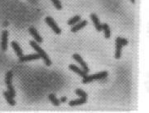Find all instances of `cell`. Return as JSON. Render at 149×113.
I'll return each mask as SVG.
<instances>
[{
  "mask_svg": "<svg viewBox=\"0 0 149 113\" xmlns=\"http://www.w3.org/2000/svg\"><path fill=\"white\" fill-rule=\"evenodd\" d=\"M45 21L49 25L50 28L52 29V30L54 31L55 33H56V34H60L61 33V29H59V26L57 25V24L55 23V21L51 17H50V16L46 17Z\"/></svg>",
  "mask_w": 149,
  "mask_h": 113,
  "instance_id": "277c9868",
  "label": "cell"
},
{
  "mask_svg": "<svg viewBox=\"0 0 149 113\" xmlns=\"http://www.w3.org/2000/svg\"><path fill=\"white\" fill-rule=\"evenodd\" d=\"M87 99L86 98H80L78 99L72 100L69 102V106L71 107H74V106H78V105H81V104L86 103Z\"/></svg>",
  "mask_w": 149,
  "mask_h": 113,
  "instance_id": "4fadbf2b",
  "label": "cell"
},
{
  "mask_svg": "<svg viewBox=\"0 0 149 113\" xmlns=\"http://www.w3.org/2000/svg\"><path fill=\"white\" fill-rule=\"evenodd\" d=\"M68 68H69L70 70H72V72H76V73L78 74V75H80L81 77H86V75L87 74V73H86V72H84L82 69L79 68L78 67H77L76 65H74V64H70V65L68 66Z\"/></svg>",
  "mask_w": 149,
  "mask_h": 113,
  "instance_id": "8fae6325",
  "label": "cell"
},
{
  "mask_svg": "<svg viewBox=\"0 0 149 113\" xmlns=\"http://www.w3.org/2000/svg\"><path fill=\"white\" fill-rule=\"evenodd\" d=\"M29 44H30V46H31L34 50H36V52L40 56V58L43 59V61H44L46 65L48 66V67L51 66V60L50 59L49 56L47 55V54L39 46V45L38 44V42H36L35 41H30L29 42Z\"/></svg>",
  "mask_w": 149,
  "mask_h": 113,
  "instance_id": "6da1fadb",
  "label": "cell"
},
{
  "mask_svg": "<svg viewBox=\"0 0 149 113\" xmlns=\"http://www.w3.org/2000/svg\"><path fill=\"white\" fill-rule=\"evenodd\" d=\"M11 45H12V48H13L15 53L16 54V55H17L18 57L22 56L23 51L22 50H21V48L20 47V46L18 45V43H17V42H12Z\"/></svg>",
  "mask_w": 149,
  "mask_h": 113,
  "instance_id": "7c38bea8",
  "label": "cell"
},
{
  "mask_svg": "<svg viewBox=\"0 0 149 113\" xmlns=\"http://www.w3.org/2000/svg\"><path fill=\"white\" fill-rule=\"evenodd\" d=\"M29 33H30V35H32V37L34 38V40L38 43H41L42 42V37L39 35L38 32L37 31L36 29H34L33 27H29Z\"/></svg>",
  "mask_w": 149,
  "mask_h": 113,
  "instance_id": "52a82bcc",
  "label": "cell"
},
{
  "mask_svg": "<svg viewBox=\"0 0 149 113\" xmlns=\"http://www.w3.org/2000/svg\"><path fill=\"white\" fill-rule=\"evenodd\" d=\"M5 82H6L8 89V92L9 93L11 96H12L14 98L16 96V91L14 90L13 86H12V71H9V72H7L6 78H5Z\"/></svg>",
  "mask_w": 149,
  "mask_h": 113,
  "instance_id": "3957f363",
  "label": "cell"
},
{
  "mask_svg": "<svg viewBox=\"0 0 149 113\" xmlns=\"http://www.w3.org/2000/svg\"><path fill=\"white\" fill-rule=\"evenodd\" d=\"M72 58L75 59L77 63H80V65H81V68H82V70H83L84 72H86V73L89 72V68H88V66H87V64H86V62L82 59V58H81V56L80 54H74L72 55Z\"/></svg>",
  "mask_w": 149,
  "mask_h": 113,
  "instance_id": "5b68a950",
  "label": "cell"
},
{
  "mask_svg": "<svg viewBox=\"0 0 149 113\" xmlns=\"http://www.w3.org/2000/svg\"><path fill=\"white\" fill-rule=\"evenodd\" d=\"M116 42H119L121 45L123 46H126L128 44V41H127L126 39H125V38H122L121 37H117V39H116Z\"/></svg>",
  "mask_w": 149,
  "mask_h": 113,
  "instance_id": "44dd1931",
  "label": "cell"
},
{
  "mask_svg": "<svg viewBox=\"0 0 149 113\" xmlns=\"http://www.w3.org/2000/svg\"><path fill=\"white\" fill-rule=\"evenodd\" d=\"M102 29L104 31V35L106 38H109L111 35V31H110V27L109 26L108 24H103L102 25Z\"/></svg>",
  "mask_w": 149,
  "mask_h": 113,
  "instance_id": "2e32d148",
  "label": "cell"
},
{
  "mask_svg": "<svg viewBox=\"0 0 149 113\" xmlns=\"http://www.w3.org/2000/svg\"><path fill=\"white\" fill-rule=\"evenodd\" d=\"M81 20V16H73L72 19H70L68 21V25H74L75 24H77V22H79Z\"/></svg>",
  "mask_w": 149,
  "mask_h": 113,
  "instance_id": "ac0fdd59",
  "label": "cell"
},
{
  "mask_svg": "<svg viewBox=\"0 0 149 113\" xmlns=\"http://www.w3.org/2000/svg\"><path fill=\"white\" fill-rule=\"evenodd\" d=\"M66 100H67V98H66V97H62L59 101H60L61 103H65V102H66Z\"/></svg>",
  "mask_w": 149,
  "mask_h": 113,
  "instance_id": "7402d4cb",
  "label": "cell"
},
{
  "mask_svg": "<svg viewBox=\"0 0 149 113\" xmlns=\"http://www.w3.org/2000/svg\"><path fill=\"white\" fill-rule=\"evenodd\" d=\"M132 3H135V0H131Z\"/></svg>",
  "mask_w": 149,
  "mask_h": 113,
  "instance_id": "603a6c76",
  "label": "cell"
},
{
  "mask_svg": "<svg viewBox=\"0 0 149 113\" xmlns=\"http://www.w3.org/2000/svg\"><path fill=\"white\" fill-rule=\"evenodd\" d=\"M51 1L53 3L56 9H58V10L62 9V4H61V3H60V1H59V0H51Z\"/></svg>",
  "mask_w": 149,
  "mask_h": 113,
  "instance_id": "ffe728a7",
  "label": "cell"
},
{
  "mask_svg": "<svg viewBox=\"0 0 149 113\" xmlns=\"http://www.w3.org/2000/svg\"><path fill=\"white\" fill-rule=\"evenodd\" d=\"M108 77V72L104 71V72H98V73H95L93 75H90L88 76L87 74L86 75V77H82V83L86 84V83H89V82H93L95 80H101V79H104L105 77Z\"/></svg>",
  "mask_w": 149,
  "mask_h": 113,
  "instance_id": "7a4b0ae2",
  "label": "cell"
},
{
  "mask_svg": "<svg viewBox=\"0 0 149 113\" xmlns=\"http://www.w3.org/2000/svg\"><path fill=\"white\" fill-rule=\"evenodd\" d=\"M87 25V21L86 20H82V21H80V22H77V24H75L73 25V27L71 29V31L72 33H76V32L81 30L82 28H84Z\"/></svg>",
  "mask_w": 149,
  "mask_h": 113,
  "instance_id": "30bf717a",
  "label": "cell"
},
{
  "mask_svg": "<svg viewBox=\"0 0 149 113\" xmlns=\"http://www.w3.org/2000/svg\"><path fill=\"white\" fill-rule=\"evenodd\" d=\"M48 99H49L50 102H51V103L53 104L54 106H59L60 104V101L58 99H56V97L53 94H51L48 96Z\"/></svg>",
  "mask_w": 149,
  "mask_h": 113,
  "instance_id": "e0dca14e",
  "label": "cell"
},
{
  "mask_svg": "<svg viewBox=\"0 0 149 113\" xmlns=\"http://www.w3.org/2000/svg\"><path fill=\"white\" fill-rule=\"evenodd\" d=\"M90 19L92 20L93 23H94V25H95L96 30H97L98 32L102 31V25L100 24V21H99V18H98V16H97V15L95 13L90 14Z\"/></svg>",
  "mask_w": 149,
  "mask_h": 113,
  "instance_id": "9c48e42d",
  "label": "cell"
},
{
  "mask_svg": "<svg viewBox=\"0 0 149 113\" xmlns=\"http://www.w3.org/2000/svg\"><path fill=\"white\" fill-rule=\"evenodd\" d=\"M75 94L78 95L81 98H86L87 99V94L84 91H82L81 89H77L75 91Z\"/></svg>",
  "mask_w": 149,
  "mask_h": 113,
  "instance_id": "d6986e66",
  "label": "cell"
},
{
  "mask_svg": "<svg viewBox=\"0 0 149 113\" xmlns=\"http://www.w3.org/2000/svg\"><path fill=\"white\" fill-rule=\"evenodd\" d=\"M3 96H4V98L6 99V100H7V102H8L11 106H14V105L16 104V102H15V100H14V98L12 96L10 95V94L8 91L3 92Z\"/></svg>",
  "mask_w": 149,
  "mask_h": 113,
  "instance_id": "5bb4252c",
  "label": "cell"
},
{
  "mask_svg": "<svg viewBox=\"0 0 149 113\" xmlns=\"http://www.w3.org/2000/svg\"><path fill=\"white\" fill-rule=\"evenodd\" d=\"M8 33L7 30H3L2 33V42H1V47L2 50L6 51L8 49Z\"/></svg>",
  "mask_w": 149,
  "mask_h": 113,
  "instance_id": "8992f818",
  "label": "cell"
},
{
  "mask_svg": "<svg viewBox=\"0 0 149 113\" xmlns=\"http://www.w3.org/2000/svg\"><path fill=\"white\" fill-rule=\"evenodd\" d=\"M40 56L38 55V54H28V55H24L19 57V59L21 62H27V61H30V60H34V59H39Z\"/></svg>",
  "mask_w": 149,
  "mask_h": 113,
  "instance_id": "ba28073f",
  "label": "cell"
},
{
  "mask_svg": "<svg viewBox=\"0 0 149 113\" xmlns=\"http://www.w3.org/2000/svg\"><path fill=\"white\" fill-rule=\"evenodd\" d=\"M122 46L118 42H116V52H115V58L117 59H119L121 58V56H122Z\"/></svg>",
  "mask_w": 149,
  "mask_h": 113,
  "instance_id": "9a60e30c",
  "label": "cell"
}]
</instances>
